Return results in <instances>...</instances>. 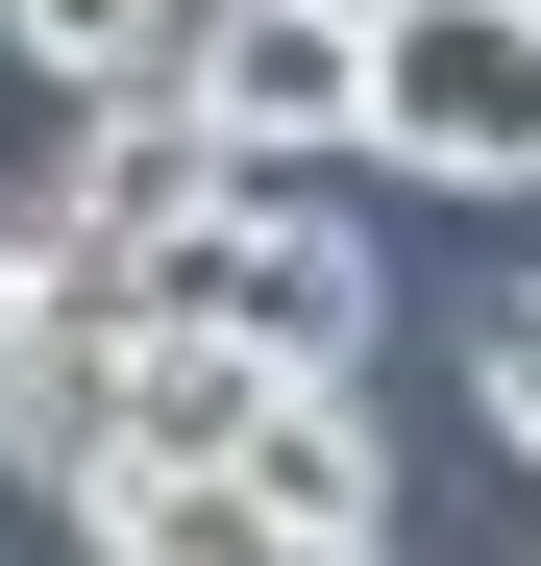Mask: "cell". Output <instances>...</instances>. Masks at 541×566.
Segmentation results:
<instances>
[{
    "instance_id": "6da1fadb",
    "label": "cell",
    "mask_w": 541,
    "mask_h": 566,
    "mask_svg": "<svg viewBox=\"0 0 541 566\" xmlns=\"http://www.w3.org/2000/svg\"><path fill=\"white\" fill-rule=\"evenodd\" d=\"M370 148L443 198H541V0H370Z\"/></svg>"
},
{
    "instance_id": "7a4b0ae2",
    "label": "cell",
    "mask_w": 541,
    "mask_h": 566,
    "mask_svg": "<svg viewBox=\"0 0 541 566\" xmlns=\"http://www.w3.org/2000/svg\"><path fill=\"white\" fill-rule=\"evenodd\" d=\"M172 99H198L246 172H320V148H370V25H320V0H198V25H172Z\"/></svg>"
},
{
    "instance_id": "3957f363",
    "label": "cell",
    "mask_w": 541,
    "mask_h": 566,
    "mask_svg": "<svg viewBox=\"0 0 541 566\" xmlns=\"http://www.w3.org/2000/svg\"><path fill=\"white\" fill-rule=\"evenodd\" d=\"M222 172H246V148L172 99V74H124V99H74V172H50V222H99V247H172V222L222 198Z\"/></svg>"
},
{
    "instance_id": "277c9868",
    "label": "cell",
    "mask_w": 541,
    "mask_h": 566,
    "mask_svg": "<svg viewBox=\"0 0 541 566\" xmlns=\"http://www.w3.org/2000/svg\"><path fill=\"white\" fill-rule=\"evenodd\" d=\"M222 468H246L270 517H320V542H394V443H370V369H270Z\"/></svg>"
},
{
    "instance_id": "5b68a950",
    "label": "cell",
    "mask_w": 541,
    "mask_h": 566,
    "mask_svg": "<svg viewBox=\"0 0 541 566\" xmlns=\"http://www.w3.org/2000/svg\"><path fill=\"white\" fill-rule=\"evenodd\" d=\"M99 566H394V542H320V517H270L246 468H99Z\"/></svg>"
},
{
    "instance_id": "8992f818",
    "label": "cell",
    "mask_w": 541,
    "mask_h": 566,
    "mask_svg": "<svg viewBox=\"0 0 541 566\" xmlns=\"http://www.w3.org/2000/svg\"><path fill=\"white\" fill-rule=\"evenodd\" d=\"M172 25H198V0H0V50H25L50 99H124V74H172Z\"/></svg>"
},
{
    "instance_id": "52a82bcc",
    "label": "cell",
    "mask_w": 541,
    "mask_h": 566,
    "mask_svg": "<svg viewBox=\"0 0 541 566\" xmlns=\"http://www.w3.org/2000/svg\"><path fill=\"white\" fill-rule=\"evenodd\" d=\"M468 395H492V443L541 468V271H517V296H492V321H468Z\"/></svg>"
},
{
    "instance_id": "ba28073f",
    "label": "cell",
    "mask_w": 541,
    "mask_h": 566,
    "mask_svg": "<svg viewBox=\"0 0 541 566\" xmlns=\"http://www.w3.org/2000/svg\"><path fill=\"white\" fill-rule=\"evenodd\" d=\"M320 25H370V0H320Z\"/></svg>"
}]
</instances>
